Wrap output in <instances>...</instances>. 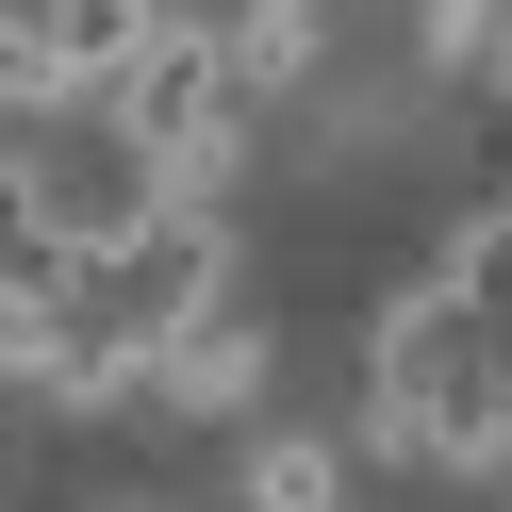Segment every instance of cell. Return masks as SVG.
Instances as JSON below:
<instances>
[{"mask_svg": "<svg viewBox=\"0 0 512 512\" xmlns=\"http://www.w3.org/2000/svg\"><path fill=\"white\" fill-rule=\"evenodd\" d=\"M83 314H116V331H133L149 364H166V347L215 314V215H199V199H149L133 232H116L100 265H83Z\"/></svg>", "mask_w": 512, "mask_h": 512, "instance_id": "obj_1", "label": "cell"}, {"mask_svg": "<svg viewBox=\"0 0 512 512\" xmlns=\"http://www.w3.org/2000/svg\"><path fill=\"white\" fill-rule=\"evenodd\" d=\"M116 133L133 166H182L199 133H232V34H149V67L116 83Z\"/></svg>", "mask_w": 512, "mask_h": 512, "instance_id": "obj_2", "label": "cell"}, {"mask_svg": "<svg viewBox=\"0 0 512 512\" xmlns=\"http://www.w3.org/2000/svg\"><path fill=\"white\" fill-rule=\"evenodd\" d=\"M149 34H166L149 0H50V17H34V50H50V83H67V100H116V83L149 67Z\"/></svg>", "mask_w": 512, "mask_h": 512, "instance_id": "obj_3", "label": "cell"}, {"mask_svg": "<svg viewBox=\"0 0 512 512\" xmlns=\"http://www.w3.org/2000/svg\"><path fill=\"white\" fill-rule=\"evenodd\" d=\"M149 380H166V397H248V380H265V331H248V314H199Z\"/></svg>", "mask_w": 512, "mask_h": 512, "instance_id": "obj_4", "label": "cell"}, {"mask_svg": "<svg viewBox=\"0 0 512 512\" xmlns=\"http://www.w3.org/2000/svg\"><path fill=\"white\" fill-rule=\"evenodd\" d=\"M446 298H463V314H479V331H496V347H512V199H496V215H479V232H463V248H446Z\"/></svg>", "mask_w": 512, "mask_h": 512, "instance_id": "obj_5", "label": "cell"}, {"mask_svg": "<svg viewBox=\"0 0 512 512\" xmlns=\"http://www.w3.org/2000/svg\"><path fill=\"white\" fill-rule=\"evenodd\" d=\"M298 67H314V17H298V0H265V17L232 34V100H281Z\"/></svg>", "mask_w": 512, "mask_h": 512, "instance_id": "obj_6", "label": "cell"}, {"mask_svg": "<svg viewBox=\"0 0 512 512\" xmlns=\"http://www.w3.org/2000/svg\"><path fill=\"white\" fill-rule=\"evenodd\" d=\"M331 496H347V463H331V446H298V430L248 463V512H331Z\"/></svg>", "mask_w": 512, "mask_h": 512, "instance_id": "obj_7", "label": "cell"}, {"mask_svg": "<svg viewBox=\"0 0 512 512\" xmlns=\"http://www.w3.org/2000/svg\"><path fill=\"white\" fill-rule=\"evenodd\" d=\"M50 83V50H34V17H0V100H34Z\"/></svg>", "mask_w": 512, "mask_h": 512, "instance_id": "obj_8", "label": "cell"}, {"mask_svg": "<svg viewBox=\"0 0 512 512\" xmlns=\"http://www.w3.org/2000/svg\"><path fill=\"white\" fill-rule=\"evenodd\" d=\"M496 100H512V34H496Z\"/></svg>", "mask_w": 512, "mask_h": 512, "instance_id": "obj_9", "label": "cell"}]
</instances>
